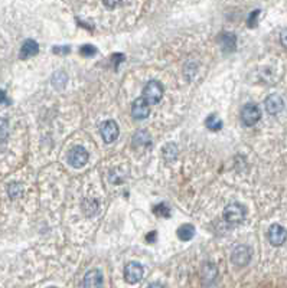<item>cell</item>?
Segmentation results:
<instances>
[{"label":"cell","instance_id":"3957f363","mask_svg":"<svg viewBox=\"0 0 287 288\" xmlns=\"http://www.w3.org/2000/svg\"><path fill=\"white\" fill-rule=\"evenodd\" d=\"M66 162L74 169H81L88 163V151L81 146L72 147L66 153Z\"/></svg>","mask_w":287,"mask_h":288},{"label":"cell","instance_id":"8992f818","mask_svg":"<svg viewBox=\"0 0 287 288\" xmlns=\"http://www.w3.org/2000/svg\"><path fill=\"white\" fill-rule=\"evenodd\" d=\"M231 261L238 267H246L251 261V248L247 245H238L231 254Z\"/></svg>","mask_w":287,"mask_h":288},{"label":"cell","instance_id":"44dd1931","mask_svg":"<svg viewBox=\"0 0 287 288\" xmlns=\"http://www.w3.org/2000/svg\"><path fill=\"white\" fill-rule=\"evenodd\" d=\"M9 137V121L6 118H0V141H4Z\"/></svg>","mask_w":287,"mask_h":288},{"label":"cell","instance_id":"d4e9b609","mask_svg":"<svg viewBox=\"0 0 287 288\" xmlns=\"http://www.w3.org/2000/svg\"><path fill=\"white\" fill-rule=\"evenodd\" d=\"M260 14V9H256L254 12L248 16V26L250 27H256L257 26V16Z\"/></svg>","mask_w":287,"mask_h":288},{"label":"cell","instance_id":"ba28073f","mask_svg":"<svg viewBox=\"0 0 287 288\" xmlns=\"http://www.w3.org/2000/svg\"><path fill=\"white\" fill-rule=\"evenodd\" d=\"M287 239V231L278 224L270 226L268 229V241L273 247H280L286 242Z\"/></svg>","mask_w":287,"mask_h":288},{"label":"cell","instance_id":"484cf974","mask_svg":"<svg viewBox=\"0 0 287 288\" xmlns=\"http://www.w3.org/2000/svg\"><path fill=\"white\" fill-rule=\"evenodd\" d=\"M124 55L123 53H114L112 56V61L114 62V68L117 69L118 68V65H120V62H123L124 61Z\"/></svg>","mask_w":287,"mask_h":288},{"label":"cell","instance_id":"603a6c76","mask_svg":"<svg viewBox=\"0 0 287 288\" xmlns=\"http://www.w3.org/2000/svg\"><path fill=\"white\" fill-rule=\"evenodd\" d=\"M8 192H9L10 198H18V196L22 195L24 189H22V186H20L19 183H10V185H9V189H8Z\"/></svg>","mask_w":287,"mask_h":288},{"label":"cell","instance_id":"8fae6325","mask_svg":"<svg viewBox=\"0 0 287 288\" xmlns=\"http://www.w3.org/2000/svg\"><path fill=\"white\" fill-rule=\"evenodd\" d=\"M150 113L149 104L143 97H138V100H134L133 105H132V114L136 120H144L148 118Z\"/></svg>","mask_w":287,"mask_h":288},{"label":"cell","instance_id":"9c48e42d","mask_svg":"<svg viewBox=\"0 0 287 288\" xmlns=\"http://www.w3.org/2000/svg\"><path fill=\"white\" fill-rule=\"evenodd\" d=\"M264 105H266V111L272 115H277L283 111L284 108V101L283 98L278 95V94H272L268 95L266 101H264Z\"/></svg>","mask_w":287,"mask_h":288},{"label":"cell","instance_id":"7402d4cb","mask_svg":"<svg viewBox=\"0 0 287 288\" xmlns=\"http://www.w3.org/2000/svg\"><path fill=\"white\" fill-rule=\"evenodd\" d=\"M80 53L82 55V56H94V55H97L98 53V49L94 46V45H82L81 48H80Z\"/></svg>","mask_w":287,"mask_h":288},{"label":"cell","instance_id":"83f0119b","mask_svg":"<svg viewBox=\"0 0 287 288\" xmlns=\"http://www.w3.org/2000/svg\"><path fill=\"white\" fill-rule=\"evenodd\" d=\"M0 104H9V98L3 89H0Z\"/></svg>","mask_w":287,"mask_h":288},{"label":"cell","instance_id":"277c9868","mask_svg":"<svg viewBox=\"0 0 287 288\" xmlns=\"http://www.w3.org/2000/svg\"><path fill=\"white\" fill-rule=\"evenodd\" d=\"M262 118V111L258 108L257 104H246L241 110V121L244 123V125L251 127V125L257 124Z\"/></svg>","mask_w":287,"mask_h":288},{"label":"cell","instance_id":"e0dca14e","mask_svg":"<svg viewBox=\"0 0 287 288\" xmlns=\"http://www.w3.org/2000/svg\"><path fill=\"white\" fill-rule=\"evenodd\" d=\"M66 79L68 76L62 71H56L54 75H52V85L56 88V89H62L66 85Z\"/></svg>","mask_w":287,"mask_h":288},{"label":"cell","instance_id":"52a82bcc","mask_svg":"<svg viewBox=\"0 0 287 288\" xmlns=\"http://www.w3.org/2000/svg\"><path fill=\"white\" fill-rule=\"evenodd\" d=\"M143 278V267L138 263H128L124 267V280L128 284H138Z\"/></svg>","mask_w":287,"mask_h":288},{"label":"cell","instance_id":"5b68a950","mask_svg":"<svg viewBox=\"0 0 287 288\" xmlns=\"http://www.w3.org/2000/svg\"><path fill=\"white\" fill-rule=\"evenodd\" d=\"M100 133L102 140H104L107 144H110V143L117 140L118 134H120V128H118V125H117V123H116L114 120H106V121L100 125Z\"/></svg>","mask_w":287,"mask_h":288},{"label":"cell","instance_id":"d6986e66","mask_svg":"<svg viewBox=\"0 0 287 288\" xmlns=\"http://www.w3.org/2000/svg\"><path fill=\"white\" fill-rule=\"evenodd\" d=\"M153 213L158 215V216H160V218L168 219V218L170 216V208H169L166 203H159V205H156V206L153 208Z\"/></svg>","mask_w":287,"mask_h":288},{"label":"cell","instance_id":"f546056e","mask_svg":"<svg viewBox=\"0 0 287 288\" xmlns=\"http://www.w3.org/2000/svg\"><path fill=\"white\" fill-rule=\"evenodd\" d=\"M104 4H106L107 7H116V6H120V4H123V3H118V1H104Z\"/></svg>","mask_w":287,"mask_h":288},{"label":"cell","instance_id":"f1b7e54d","mask_svg":"<svg viewBox=\"0 0 287 288\" xmlns=\"http://www.w3.org/2000/svg\"><path fill=\"white\" fill-rule=\"evenodd\" d=\"M280 40H282V43H283V46H286L287 48V27L282 32V35H280Z\"/></svg>","mask_w":287,"mask_h":288},{"label":"cell","instance_id":"4316f807","mask_svg":"<svg viewBox=\"0 0 287 288\" xmlns=\"http://www.w3.org/2000/svg\"><path fill=\"white\" fill-rule=\"evenodd\" d=\"M156 237H158V232H156V231H152V232H149V234L146 235V241H148L149 244H153V242L156 241Z\"/></svg>","mask_w":287,"mask_h":288},{"label":"cell","instance_id":"9a60e30c","mask_svg":"<svg viewBox=\"0 0 287 288\" xmlns=\"http://www.w3.org/2000/svg\"><path fill=\"white\" fill-rule=\"evenodd\" d=\"M205 125H206V128H208V130H211V131H220L224 124H222V120L220 118V115H218V114H211V115H208V117H206V120H205Z\"/></svg>","mask_w":287,"mask_h":288},{"label":"cell","instance_id":"6da1fadb","mask_svg":"<svg viewBox=\"0 0 287 288\" xmlns=\"http://www.w3.org/2000/svg\"><path fill=\"white\" fill-rule=\"evenodd\" d=\"M163 85L156 81V79H150L149 82L146 84V87L143 88V98L148 101V104H158L160 102L163 98Z\"/></svg>","mask_w":287,"mask_h":288},{"label":"cell","instance_id":"7a4b0ae2","mask_svg":"<svg viewBox=\"0 0 287 288\" xmlns=\"http://www.w3.org/2000/svg\"><path fill=\"white\" fill-rule=\"evenodd\" d=\"M247 209L241 203H230L224 209V219L230 224H240L244 221Z\"/></svg>","mask_w":287,"mask_h":288},{"label":"cell","instance_id":"cb8c5ba5","mask_svg":"<svg viewBox=\"0 0 287 288\" xmlns=\"http://www.w3.org/2000/svg\"><path fill=\"white\" fill-rule=\"evenodd\" d=\"M52 52H54L55 55H68V53L71 52V48H70L68 45H66V46H54Z\"/></svg>","mask_w":287,"mask_h":288},{"label":"cell","instance_id":"1f68e13d","mask_svg":"<svg viewBox=\"0 0 287 288\" xmlns=\"http://www.w3.org/2000/svg\"><path fill=\"white\" fill-rule=\"evenodd\" d=\"M50 288H55V287H50Z\"/></svg>","mask_w":287,"mask_h":288},{"label":"cell","instance_id":"7c38bea8","mask_svg":"<svg viewBox=\"0 0 287 288\" xmlns=\"http://www.w3.org/2000/svg\"><path fill=\"white\" fill-rule=\"evenodd\" d=\"M82 287L101 288L102 287V274L98 270H90L82 280Z\"/></svg>","mask_w":287,"mask_h":288},{"label":"cell","instance_id":"ffe728a7","mask_svg":"<svg viewBox=\"0 0 287 288\" xmlns=\"http://www.w3.org/2000/svg\"><path fill=\"white\" fill-rule=\"evenodd\" d=\"M215 277H216V267L212 265L211 263L205 264V267H204V278L206 281H212Z\"/></svg>","mask_w":287,"mask_h":288},{"label":"cell","instance_id":"4fadbf2b","mask_svg":"<svg viewBox=\"0 0 287 288\" xmlns=\"http://www.w3.org/2000/svg\"><path fill=\"white\" fill-rule=\"evenodd\" d=\"M38 52H39V45H38L36 40L26 39L25 42L22 43L19 56H20V59H28V58H32V56L38 55Z\"/></svg>","mask_w":287,"mask_h":288},{"label":"cell","instance_id":"2e32d148","mask_svg":"<svg viewBox=\"0 0 287 288\" xmlns=\"http://www.w3.org/2000/svg\"><path fill=\"white\" fill-rule=\"evenodd\" d=\"M82 211L87 216H94L98 212V201L96 199H86L82 202Z\"/></svg>","mask_w":287,"mask_h":288},{"label":"cell","instance_id":"5bb4252c","mask_svg":"<svg viewBox=\"0 0 287 288\" xmlns=\"http://www.w3.org/2000/svg\"><path fill=\"white\" fill-rule=\"evenodd\" d=\"M178 238L184 242H188L195 237V226L190 225V224H184L178 228V232H176Z\"/></svg>","mask_w":287,"mask_h":288},{"label":"cell","instance_id":"4dcf8cb0","mask_svg":"<svg viewBox=\"0 0 287 288\" xmlns=\"http://www.w3.org/2000/svg\"><path fill=\"white\" fill-rule=\"evenodd\" d=\"M148 288H163L162 284H158V283H154V284H150Z\"/></svg>","mask_w":287,"mask_h":288},{"label":"cell","instance_id":"ac0fdd59","mask_svg":"<svg viewBox=\"0 0 287 288\" xmlns=\"http://www.w3.org/2000/svg\"><path fill=\"white\" fill-rule=\"evenodd\" d=\"M133 143H134L136 146H150V144H152V140H150L149 133L144 131V130L138 131L134 138H133Z\"/></svg>","mask_w":287,"mask_h":288},{"label":"cell","instance_id":"30bf717a","mask_svg":"<svg viewBox=\"0 0 287 288\" xmlns=\"http://www.w3.org/2000/svg\"><path fill=\"white\" fill-rule=\"evenodd\" d=\"M218 42H220L221 49L224 53H231L237 49V36L231 32H222L218 36Z\"/></svg>","mask_w":287,"mask_h":288}]
</instances>
